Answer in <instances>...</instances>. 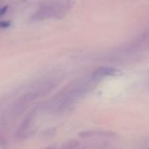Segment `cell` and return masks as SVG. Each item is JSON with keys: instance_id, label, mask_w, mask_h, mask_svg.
I'll list each match as a JSON object with an SVG mask.
<instances>
[{"instance_id": "6da1fadb", "label": "cell", "mask_w": 149, "mask_h": 149, "mask_svg": "<svg viewBox=\"0 0 149 149\" xmlns=\"http://www.w3.org/2000/svg\"><path fill=\"white\" fill-rule=\"evenodd\" d=\"M95 75L99 77H117L122 75V72L117 68L111 66H103L95 72Z\"/></svg>"}, {"instance_id": "7a4b0ae2", "label": "cell", "mask_w": 149, "mask_h": 149, "mask_svg": "<svg viewBox=\"0 0 149 149\" xmlns=\"http://www.w3.org/2000/svg\"><path fill=\"white\" fill-rule=\"evenodd\" d=\"M114 134L110 132H100V131H87L80 133L82 137H93V136H113Z\"/></svg>"}, {"instance_id": "3957f363", "label": "cell", "mask_w": 149, "mask_h": 149, "mask_svg": "<svg viewBox=\"0 0 149 149\" xmlns=\"http://www.w3.org/2000/svg\"><path fill=\"white\" fill-rule=\"evenodd\" d=\"M10 25V22L9 21H3V22H0V27L1 28H7Z\"/></svg>"}, {"instance_id": "277c9868", "label": "cell", "mask_w": 149, "mask_h": 149, "mask_svg": "<svg viewBox=\"0 0 149 149\" xmlns=\"http://www.w3.org/2000/svg\"><path fill=\"white\" fill-rule=\"evenodd\" d=\"M6 9H7V6H4L3 8H1V9H0V16L3 15V14L5 13V11H6Z\"/></svg>"}]
</instances>
